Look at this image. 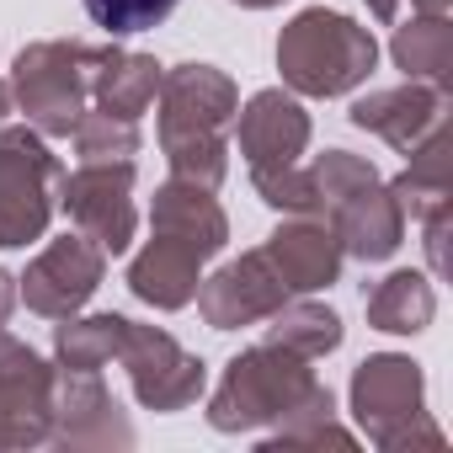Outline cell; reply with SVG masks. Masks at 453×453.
<instances>
[{"label":"cell","mask_w":453,"mask_h":453,"mask_svg":"<svg viewBox=\"0 0 453 453\" xmlns=\"http://www.w3.org/2000/svg\"><path fill=\"white\" fill-rule=\"evenodd\" d=\"M432 315H437V294L421 273H389L368 294V320L389 336H416L432 326Z\"/></svg>","instance_id":"obj_20"},{"label":"cell","mask_w":453,"mask_h":453,"mask_svg":"<svg viewBox=\"0 0 453 453\" xmlns=\"http://www.w3.org/2000/svg\"><path fill=\"white\" fill-rule=\"evenodd\" d=\"M326 224L336 230L342 251H352V257H363V262L395 257V246H400V235H405V213H400L395 192L379 187V181H368V187L347 192L342 203H331V208H326Z\"/></svg>","instance_id":"obj_15"},{"label":"cell","mask_w":453,"mask_h":453,"mask_svg":"<svg viewBox=\"0 0 453 453\" xmlns=\"http://www.w3.org/2000/svg\"><path fill=\"white\" fill-rule=\"evenodd\" d=\"M65 192V213L75 219V230L86 241H96L107 257H123L134 241V165L128 160H81L75 176L59 181Z\"/></svg>","instance_id":"obj_7"},{"label":"cell","mask_w":453,"mask_h":453,"mask_svg":"<svg viewBox=\"0 0 453 453\" xmlns=\"http://www.w3.org/2000/svg\"><path fill=\"white\" fill-rule=\"evenodd\" d=\"M54 432L59 442L70 448H86V442H134L128 421H118V405L102 384V373H86V368H65L54 379Z\"/></svg>","instance_id":"obj_13"},{"label":"cell","mask_w":453,"mask_h":453,"mask_svg":"<svg viewBox=\"0 0 453 453\" xmlns=\"http://www.w3.org/2000/svg\"><path fill=\"white\" fill-rule=\"evenodd\" d=\"M6 107H12V91H6V81H0V118H6Z\"/></svg>","instance_id":"obj_29"},{"label":"cell","mask_w":453,"mask_h":453,"mask_svg":"<svg viewBox=\"0 0 453 453\" xmlns=\"http://www.w3.org/2000/svg\"><path fill=\"white\" fill-rule=\"evenodd\" d=\"M102 49L86 43H33L17 54V102L43 134H75L96 81Z\"/></svg>","instance_id":"obj_4"},{"label":"cell","mask_w":453,"mask_h":453,"mask_svg":"<svg viewBox=\"0 0 453 453\" xmlns=\"http://www.w3.org/2000/svg\"><path fill=\"white\" fill-rule=\"evenodd\" d=\"M442 102H448V91H437V86H426V81H411V86L363 96V102L352 107V123L368 128V134H379V139H389L400 155H411V150L442 123Z\"/></svg>","instance_id":"obj_16"},{"label":"cell","mask_w":453,"mask_h":453,"mask_svg":"<svg viewBox=\"0 0 453 453\" xmlns=\"http://www.w3.org/2000/svg\"><path fill=\"white\" fill-rule=\"evenodd\" d=\"M192 299H197V310H203V320H208L213 331H235V326L267 320V315L288 299V288H283V278L273 273L267 251H251V257L230 262L219 278L197 283Z\"/></svg>","instance_id":"obj_11"},{"label":"cell","mask_w":453,"mask_h":453,"mask_svg":"<svg viewBox=\"0 0 453 453\" xmlns=\"http://www.w3.org/2000/svg\"><path fill=\"white\" fill-rule=\"evenodd\" d=\"M102 273H107V251L96 241H86V235H65L27 267L22 299H27V310H38L49 320H65L96 294Z\"/></svg>","instance_id":"obj_10"},{"label":"cell","mask_w":453,"mask_h":453,"mask_svg":"<svg viewBox=\"0 0 453 453\" xmlns=\"http://www.w3.org/2000/svg\"><path fill=\"white\" fill-rule=\"evenodd\" d=\"M203 251L197 246H187L181 235H160L155 230V241L134 257V267H128V288L144 299V304H155V310H181V304H192V294H197V273H203Z\"/></svg>","instance_id":"obj_17"},{"label":"cell","mask_w":453,"mask_h":453,"mask_svg":"<svg viewBox=\"0 0 453 453\" xmlns=\"http://www.w3.org/2000/svg\"><path fill=\"white\" fill-rule=\"evenodd\" d=\"M171 6H176V0H86L91 22L107 27L112 38H123V33H144V27H155V22H165Z\"/></svg>","instance_id":"obj_25"},{"label":"cell","mask_w":453,"mask_h":453,"mask_svg":"<svg viewBox=\"0 0 453 453\" xmlns=\"http://www.w3.org/2000/svg\"><path fill=\"white\" fill-rule=\"evenodd\" d=\"M123 315H91V320H70L65 315V326L54 331V352H59V363L65 368H86V373H96L107 357H118V347H123Z\"/></svg>","instance_id":"obj_23"},{"label":"cell","mask_w":453,"mask_h":453,"mask_svg":"<svg viewBox=\"0 0 453 453\" xmlns=\"http://www.w3.org/2000/svg\"><path fill=\"white\" fill-rule=\"evenodd\" d=\"M379 59V43L368 27H357L352 17L342 12H299L283 38H278V70L294 91L304 96H342L352 91Z\"/></svg>","instance_id":"obj_3"},{"label":"cell","mask_w":453,"mask_h":453,"mask_svg":"<svg viewBox=\"0 0 453 453\" xmlns=\"http://www.w3.org/2000/svg\"><path fill=\"white\" fill-rule=\"evenodd\" d=\"M262 251H267V262H273V273L283 278L288 294L331 288L336 273H342V241H336V230H331L326 219H304L299 213L294 224H283Z\"/></svg>","instance_id":"obj_14"},{"label":"cell","mask_w":453,"mask_h":453,"mask_svg":"<svg viewBox=\"0 0 453 453\" xmlns=\"http://www.w3.org/2000/svg\"><path fill=\"white\" fill-rule=\"evenodd\" d=\"M160 144L171 160V176L219 187L224 176V128L241 112L235 107V81L219 75L213 65H176L160 75Z\"/></svg>","instance_id":"obj_2"},{"label":"cell","mask_w":453,"mask_h":453,"mask_svg":"<svg viewBox=\"0 0 453 453\" xmlns=\"http://www.w3.org/2000/svg\"><path fill=\"white\" fill-rule=\"evenodd\" d=\"M118 357H123V368H128V379H134V395H139V405H150V411H181V405H192L197 395H203V363L192 357V352H181L165 331H155V326H123V347H118Z\"/></svg>","instance_id":"obj_8"},{"label":"cell","mask_w":453,"mask_h":453,"mask_svg":"<svg viewBox=\"0 0 453 453\" xmlns=\"http://www.w3.org/2000/svg\"><path fill=\"white\" fill-rule=\"evenodd\" d=\"M368 6H373L379 22H395V17H400V0H368Z\"/></svg>","instance_id":"obj_27"},{"label":"cell","mask_w":453,"mask_h":453,"mask_svg":"<svg viewBox=\"0 0 453 453\" xmlns=\"http://www.w3.org/2000/svg\"><path fill=\"white\" fill-rule=\"evenodd\" d=\"M310 144V118L294 96L283 91H257L241 112V150H246V165L251 176H267V171H283V165H299Z\"/></svg>","instance_id":"obj_12"},{"label":"cell","mask_w":453,"mask_h":453,"mask_svg":"<svg viewBox=\"0 0 453 453\" xmlns=\"http://www.w3.org/2000/svg\"><path fill=\"white\" fill-rule=\"evenodd\" d=\"M54 432V368L0 331V448H27Z\"/></svg>","instance_id":"obj_9"},{"label":"cell","mask_w":453,"mask_h":453,"mask_svg":"<svg viewBox=\"0 0 453 453\" xmlns=\"http://www.w3.org/2000/svg\"><path fill=\"white\" fill-rule=\"evenodd\" d=\"M150 219H155V230L160 235H181L187 246H197L203 257H213L224 241H230V224H224V208L208 197V187H197V181H181V176H171L160 192H155V208H150Z\"/></svg>","instance_id":"obj_18"},{"label":"cell","mask_w":453,"mask_h":453,"mask_svg":"<svg viewBox=\"0 0 453 453\" xmlns=\"http://www.w3.org/2000/svg\"><path fill=\"white\" fill-rule=\"evenodd\" d=\"M267 342H278L299 357H326L331 347H342V320L326 304H288L283 299L273 310V336Z\"/></svg>","instance_id":"obj_22"},{"label":"cell","mask_w":453,"mask_h":453,"mask_svg":"<svg viewBox=\"0 0 453 453\" xmlns=\"http://www.w3.org/2000/svg\"><path fill=\"white\" fill-rule=\"evenodd\" d=\"M310 357L267 342L241 352L224 368V384L208 405V421L219 432H246L262 421H294L267 442H352L347 432L331 426V389L304 368Z\"/></svg>","instance_id":"obj_1"},{"label":"cell","mask_w":453,"mask_h":453,"mask_svg":"<svg viewBox=\"0 0 453 453\" xmlns=\"http://www.w3.org/2000/svg\"><path fill=\"white\" fill-rule=\"evenodd\" d=\"M395 65L405 70V81H426L437 91H448V70H453V27L442 17H421L405 22L395 33Z\"/></svg>","instance_id":"obj_21"},{"label":"cell","mask_w":453,"mask_h":453,"mask_svg":"<svg viewBox=\"0 0 453 453\" xmlns=\"http://www.w3.org/2000/svg\"><path fill=\"white\" fill-rule=\"evenodd\" d=\"M17 278H6L0 273V326H6V315H12V304H17V288H12Z\"/></svg>","instance_id":"obj_26"},{"label":"cell","mask_w":453,"mask_h":453,"mask_svg":"<svg viewBox=\"0 0 453 453\" xmlns=\"http://www.w3.org/2000/svg\"><path fill=\"white\" fill-rule=\"evenodd\" d=\"M75 150H81V160H128L134 150H139V123H128V118H112V112H86L81 123H75Z\"/></svg>","instance_id":"obj_24"},{"label":"cell","mask_w":453,"mask_h":453,"mask_svg":"<svg viewBox=\"0 0 453 453\" xmlns=\"http://www.w3.org/2000/svg\"><path fill=\"white\" fill-rule=\"evenodd\" d=\"M235 6H251V12H262V6H278V0H235Z\"/></svg>","instance_id":"obj_28"},{"label":"cell","mask_w":453,"mask_h":453,"mask_svg":"<svg viewBox=\"0 0 453 453\" xmlns=\"http://www.w3.org/2000/svg\"><path fill=\"white\" fill-rule=\"evenodd\" d=\"M59 160L33 128H0V246L17 251L49 230Z\"/></svg>","instance_id":"obj_6"},{"label":"cell","mask_w":453,"mask_h":453,"mask_svg":"<svg viewBox=\"0 0 453 453\" xmlns=\"http://www.w3.org/2000/svg\"><path fill=\"white\" fill-rule=\"evenodd\" d=\"M352 411L363 421V432L379 442V448H405V442H426V448H442V432L426 426V411H421V368L411 357H395V352H379L357 368L352 379Z\"/></svg>","instance_id":"obj_5"},{"label":"cell","mask_w":453,"mask_h":453,"mask_svg":"<svg viewBox=\"0 0 453 453\" xmlns=\"http://www.w3.org/2000/svg\"><path fill=\"white\" fill-rule=\"evenodd\" d=\"M160 91V65L144 59V54H118V49H102V65H96V81H91V96H96V112H112V118H128L139 123L144 107L155 102Z\"/></svg>","instance_id":"obj_19"}]
</instances>
